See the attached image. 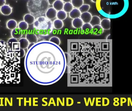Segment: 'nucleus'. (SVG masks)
<instances>
[{
	"instance_id": "nucleus-1",
	"label": "nucleus",
	"mask_w": 132,
	"mask_h": 111,
	"mask_svg": "<svg viewBox=\"0 0 132 111\" xmlns=\"http://www.w3.org/2000/svg\"><path fill=\"white\" fill-rule=\"evenodd\" d=\"M68 86H106L112 78V49L109 46L86 48L72 45L68 50Z\"/></svg>"
},
{
	"instance_id": "nucleus-2",
	"label": "nucleus",
	"mask_w": 132,
	"mask_h": 111,
	"mask_svg": "<svg viewBox=\"0 0 132 111\" xmlns=\"http://www.w3.org/2000/svg\"><path fill=\"white\" fill-rule=\"evenodd\" d=\"M40 42L28 51L24 67L28 76L37 84L49 85L59 81L66 69L65 53L57 45L49 47V43Z\"/></svg>"
},
{
	"instance_id": "nucleus-3",
	"label": "nucleus",
	"mask_w": 132,
	"mask_h": 111,
	"mask_svg": "<svg viewBox=\"0 0 132 111\" xmlns=\"http://www.w3.org/2000/svg\"><path fill=\"white\" fill-rule=\"evenodd\" d=\"M20 51L13 50L0 40V84L20 82Z\"/></svg>"
},
{
	"instance_id": "nucleus-4",
	"label": "nucleus",
	"mask_w": 132,
	"mask_h": 111,
	"mask_svg": "<svg viewBox=\"0 0 132 111\" xmlns=\"http://www.w3.org/2000/svg\"><path fill=\"white\" fill-rule=\"evenodd\" d=\"M13 8L8 5L5 4L0 8V12L4 15H9L12 13Z\"/></svg>"
},
{
	"instance_id": "nucleus-5",
	"label": "nucleus",
	"mask_w": 132,
	"mask_h": 111,
	"mask_svg": "<svg viewBox=\"0 0 132 111\" xmlns=\"http://www.w3.org/2000/svg\"><path fill=\"white\" fill-rule=\"evenodd\" d=\"M57 11L53 7L49 8L46 12L45 15L48 19H53L56 17Z\"/></svg>"
},
{
	"instance_id": "nucleus-6",
	"label": "nucleus",
	"mask_w": 132,
	"mask_h": 111,
	"mask_svg": "<svg viewBox=\"0 0 132 111\" xmlns=\"http://www.w3.org/2000/svg\"><path fill=\"white\" fill-rule=\"evenodd\" d=\"M101 26L103 30H109L111 27V21L109 18H104L101 21L100 23Z\"/></svg>"
},
{
	"instance_id": "nucleus-7",
	"label": "nucleus",
	"mask_w": 132,
	"mask_h": 111,
	"mask_svg": "<svg viewBox=\"0 0 132 111\" xmlns=\"http://www.w3.org/2000/svg\"><path fill=\"white\" fill-rule=\"evenodd\" d=\"M92 14L87 12L81 13L80 16V18L82 20L83 23H89L92 19Z\"/></svg>"
},
{
	"instance_id": "nucleus-8",
	"label": "nucleus",
	"mask_w": 132,
	"mask_h": 111,
	"mask_svg": "<svg viewBox=\"0 0 132 111\" xmlns=\"http://www.w3.org/2000/svg\"><path fill=\"white\" fill-rule=\"evenodd\" d=\"M11 36L12 38H14L17 39H19L21 38L23 35L22 32L18 28H16L12 30L11 32Z\"/></svg>"
},
{
	"instance_id": "nucleus-9",
	"label": "nucleus",
	"mask_w": 132,
	"mask_h": 111,
	"mask_svg": "<svg viewBox=\"0 0 132 111\" xmlns=\"http://www.w3.org/2000/svg\"><path fill=\"white\" fill-rule=\"evenodd\" d=\"M26 38L28 41L29 43L35 44L38 42V39L35 34L28 33L26 35Z\"/></svg>"
},
{
	"instance_id": "nucleus-10",
	"label": "nucleus",
	"mask_w": 132,
	"mask_h": 111,
	"mask_svg": "<svg viewBox=\"0 0 132 111\" xmlns=\"http://www.w3.org/2000/svg\"><path fill=\"white\" fill-rule=\"evenodd\" d=\"M23 20L28 25H31L34 24L35 18V17L31 14H27L24 16Z\"/></svg>"
},
{
	"instance_id": "nucleus-11",
	"label": "nucleus",
	"mask_w": 132,
	"mask_h": 111,
	"mask_svg": "<svg viewBox=\"0 0 132 111\" xmlns=\"http://www.w3.org/2000/svg\"><path fill=\"white\" fill-rule=\"evenodd\" d=\"M72 24V26L75 28L79 29L81 28L84 23L81 18L79 17L73 19Z\"/></svg>"
},
{
	"instance_id": "nucleus-12",
	"label": "nucleus",
	"mask_w": 132,
	"mask_h": 111,
	"mask_svg": "<svg viewBox=\"0 0 132 111\" xmlns=\"http://www.w3.org/2000/svg\"><path fill=\"white\" fill-rule=\"evenodd\" d=\"M81 13L78 8H73V9L69 12V17L73 19L79 18L81 16Z\"/></svg>"
},
{
	"instance_id": "nucleus-13",
	"label": "nucleus",
	"mask_w": 132,
	"mask_h": 111,
	"mask_svg": "<svg viewBox=\"0 0 132 111\" xmlns=\"http://www.w3.org/2000/svg\"><path fill=\"white\" fill-rule=\"evenodd\" d=\"M6 26L8 29L10 30H13L17 27V22L14 19H10L7 22Z\"/></svg>"
},
{
	"instance_id": "nucleus-14",
	"label": "nucleus",
	"mask_w": 132,
	"mask_h": 111,
	"mask_svg": "<svg viewBox=\"0 0 132 111\" xmlns=\"http://www.w3.org/2000/svg\"><path fill=\"white\" fill-rule=\"evenodd\" d=\"M19 44H20V48L22 49H26L29 46V43L28 41L27 40L26 38H22L19 39Z\"/></svg>"
},
{
	"instance_id": "nucleus-15",
	"label": "nucleus",
	"mask_w": 132,
	"mask_h": 111,
	"mask_svg": "<svg viewBox=\"0 0 132 111\" xmlns=\"http://www.w3.org/2000/svg\"><path fill=\"white\" fill-rule=\"evenodd\" d=\"M64 3L61 0H57L53 4V8L57 11H61L63 9Z\"/></svg>"
},
{
	"instance_id": "nucleus-16",
	"label": "nucleus",
	"mask_w": 132,
	"mask_h": 111,
	"mask_svg": "<svg viewBox=\"0 0 132 111\" xmlns=\"http://www.w3.org/2000/svg\"><path fill=\"white\" fill-rule=\"evenodd\" d=\"M92 31L94 34L97 35L102 34L103 32V29L100 25H97L93 27Z\"/></svg>"
},
{
	"instance_id": "nucleus-17",
	"label": "nucleus",
	"mask_w": 132,
	"mask_h": 111,
	"mask_svg": "<svg viewBox=\"0 0 132 111\" xmlns=\"http://www.w3.org/2000/svg\"><path fill=\"white\" fill-rule=\"evenodd\" d=\"M101 21V19L98 16L94 15L92 17V19L89 22V24L92 27H93L95 25L100 24Z\"/></svg>"
},
{
	"instance_id": "nucleus-18",
	"label": "nucleus",
	"mask_w": 132,
	"mask_h": 111,
	"mask_svg": "<svg viewBox=\"0 0 132 111\" xmlns=\"http://www.w3.org/2000/svg\"><path fill=\"white\" fill-rule=\"evenodd\" d=\"M81 28L85 33L88 34L92 30L93 27L89 23H84Z\"/></svg>"
},
{
	"instance_id": "nucleus-19",
	"label": "nucleus",
	"mask_w": 132,
	"mask_h": 111,
	"mask_svg": "<svg viewBox=\"0 0 132 111\" xmlns=\"http://www.w3.org/2000/svg\"><path fill=\"white\" fill-rule=\"evenodd\" d=\"M54 27L56 29H60L63 27L64 23L61 20L59 19H55L53 22Z\"/></svg>"
},
{
	"instance_id": "nucleus-20",
	"label": "nucleus",
	"mask_w": 132,
	"mask_h": 111,
	"mask_svg": "<svg viewBox=\"0 0 132 111\" xmlns=\"http://www.w3.org/2000/svg\"><path fill=\"white\" fill-rule=\"evenodd\" d=\"M56 17L58 19L63 21L66 19L67 17V14L64 10H61L57 12Z\"/></svg>"
},
{
	"instance_id": "nucleus-21",
	"label": "nucleus",
	"mask_w": 132,
	"mask_h": 111,
	"mask_svg": "<svg viewBox=\"0 0 132 111\" xmlns=\"http://www.w3.org/2000/svg\"><path fill=\"white\" fill-rule=\"evenodd\" d=\"M74 8L71 3L70 2H66L65 3L63 6V9L66 13H69Z\"/></svg>"
},
{
	"instance_id": "nucleus-22",
	"label": "nucleus",
	"mask_w": 132,
	"mask_h": 111,
	"mask_svg": "<svg viewBox=\"0 0 132 111\" xmlns=\"http://www.w3.org/2000/svg\"><path fill=\"white\" fill-rule=\"evenodd\" d=\"M18 28L21 31H25L28 29V24L24 21H21L18 24Z\"/></svg>"
},
{
	"instance_id": "nucleus-23",
	"label": "nucleus",
	"mask_w": 132,
	"mask_h": 111,
	"mask_svg": "<svg viewBox=\"0 0 132 111\" xmlns=\"http://www.w3.org/2000/svg\"><path fill=\"white\" fill-rule=\"evenodd\" d=\"M83 0H71L72 4L76 8H79L83 4Z\"/></svg>"
},
{
	"instance_id": "nucleus-24",
	"label": "nucleus",
	"mask_w": 132,
	"mask_h": 111,
	"mask_svg": "<svg viewBox=\"0 0 132 111\" xmlns=\"http://www.w3.org/2000/svg\"><path fill=\"white\" fill-rule=\"evenodd\" d=\"M90 6L89 5L87 4H83L79 8V10L80 11L81 13L84 12H87L90 9Z\"/></svg>"
},
{
	"instance_id": "nucleus-25",
	"label": "nucleus",
	"mask_w": 132,
	"mask_h": 111,
	"mask_svg": "<svg viewBox=\"0 0 132 111\" xmlns=\"http://www.w3.org/2000/svg\"><path fill=\"white\" fill-rule=\"evenodd\" d=\"M50 41L59 45L61 43L60 39L57 37H52L50 39Z\"/></svg>"
},
{
	"instance_id": "nucleus-26",
	"label": "nucleus",
	"mask_w": 132,
	"mask_h": 111,
	"mask_svg": "<svg viewBox=\"0 0 132 111\" xmlns=\"http://www.w3.org/2000/svg\"><path fill=\"white\" fill-rule=\"evenodd\" d=\"M6 0H0V7L6 4Z\"/></svg>"
},
{
	"instance_id": "nucleus-27",
	"label": "nucleus",
	"mask_w": 132,
	"mask_h": 111,
	"mask_svg": "<svg viewBox=\"0 0 132 111\" xmlns=\"http://www.w3.org/2000/svg\"><path fill=\"white\" fill-rule=\"evenodd\" d=\"M48 4L50 5H52L57 0H47Z\"/></svg>"
},
{
	"instance_id": "nucleus-28",
	"label": "nucleus",
	"mask_w": 132,
	"mask_h": 111,
	"mask_svg": "<svg viewBox=\"0 0 132 111\" xmlns=\"http://www.w3.org/2000/svg\"><path fill=\"white\" fill-rule=\"evenodd\" d=\"M62 1H63V2H70L71 1V0H61Z\"/></svg>"
},
{
	"instance_id": "nucleus-29",
	"label": "nucleus",
	"mask_w": 132,
	"mask_h": 111,
	"mask_svg": "<svg viewBox=\"0 0 132 111\" xmlns=\"http://www.w3.org/2000/svg\"><path fill=\"white\" fill-rule=\"evenodd\" d=\"M96 1H97V0H92V2H94V3H96Z\"/></svg>"
}]
</instances>
